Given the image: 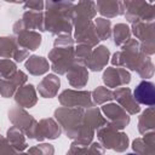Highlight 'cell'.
Masks as SVG:
<instances>
[{"mask_svg": "<svg viewBox=\"0 0 155 155\" xmlns=\"http://www.w3.org/2000/svg\"><path fill=\"white\" fill-rule=\"evenodd\" d=\"M27 6L29 7H34V10H39L42 6V2H28Z\"/></svg>", "mask_w": 155, "mask_h": 155, "instance_id": "cell-7", "label": "cell"}, {"mask_svg": "<svg viewBox=\"0 0 155 155\" xmlns=\"http://www.w3.org/2000/svg\"><path fill=\"white\" fill-rule=\"evenodd\" d=\"M25 67H27V69L31 74H35V75H39V74L45 73L47 70V68H48L46 61L42 59V57H36V56L29 57V61L27 62Z\"/></svg>", "mask_w": 155, "mask_h": 155, "instance_id": "cell-2", "label": "cell"}, {"mask_svg": "<svg viewBox=\"0 0 155 155\" xmlns=\"http://www.w3.org/2000/svg\"><path fill=\"white\" fill-rule=\"evenodd\" d=\"M24 87H25V88H22V90H19V91L17 92V94H16V101H17L18 103H21L23 107H29V108H30V107L35 103V101L28 98V96H29V93L34 92V90H33V86H31V85L24 86Z\"/></svg>", "mask_w": 155, "mask_h": 155, "instance_id": "cell-3", "label": "cell"}, {"mask_svg": "<svg viewBox=\"0 0 155 155\" xmlns=\"http://www.w3.org/2000/svg\"><path fill=\"white\" fill-rule=\"evenodd\" d=\"M15 69H16V67L13 63H11L8 61H0V74L1 75L6 76V75H8L10 71H15ZM10 75H11V73H10Z\"/></svg>", "mask_w": 155, "mask_h": 155, "instance_id": "cell-6", "label": "cell"}, {"mask_svg": "<svg viewBox=\"0 0 155 155\" xmlns=\"http://www.w3.org/2000/svg\"><path fill=\"white\" fill-rule=\"evenodd\" d=\"M127 155H134V154H127ZM136 155H137V154H136Z\"/></svg>", "mask_w": 155, "mask_h": 155, "instance_id": "cell-8", "label": "cell"}, {"mask_svg": "<svg viewBox=\"0 0 155 155\" xmlns=\"http://www.w3.org/2000/svg\"><path fill=\"white\" fill-rule=\"evenodd\" d=\"M134 98L143 104H154V85L149 81H142L134 90Z\"/></svg>", "mask_w": 155, "mask_h": 155, "instance_id": "cell-1", "label": "cell"}, {"mask_svg": "<svg viewBox=\"0 0 155 155\" xmlns=\"http://www.w3.org/2000/svg\"><path fill=\"white\" fill-rule=\"evenodd\" d=\"M115 44L120 45L122 41L127 40L126 38H128L130 35V31H128V28L125 25V24H117L115 25Z\"/></svg>", "mask_w": 155, "mask_h": 155, "instance_id": "cell-4", "label": "cell"}, {"mask_svg": "<svg viewBox=\"0 0 155 155\" xmlns=\"http://www.w3.org/2000/svg\"><path fill=\"white\" fill-rule=\"evenodd\" d=\"M93 96H94V101H96L97 103H102V102H104L105 99L109 101V99L113 98L111 92L108 91V90H105V88H102V87H98L97 90H94Z\"/></svg>", "mask_w": 155, "mask_h": 155, "instance_id": "cell-5", "label": "cell"}]
</instances>
